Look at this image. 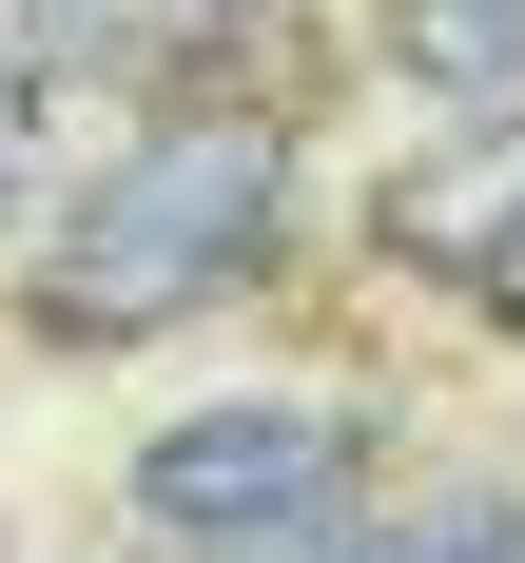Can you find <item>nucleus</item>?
I'll list each match as a JSON object with an SVG mask.
<instances>
[{
	"instance_id": "nucleus-1",
	"label": "nucleus",
	"mask_w": 525,
	"mask_h": 563,
	"mask_svg": "<svg viewBox=\"0 0 525 563\" xmlns=\"http://www.w3.org/2000/svg\"><path fill=\"white\" fill-rule=\"evenodd\" d=\"M273 195H292V136L273 117H175L136 156L78 195L40 273V331H175V311H215L253 253H273Z\"/></svg>"
},
{
	"instance_id": "nucleus-2",
	"label": "nucleus",
	"mask_w": 525,
	"mask_h": 563,
	"mask_svg": "<svg viewBox=\"0 0 525 563\" xmlns=\"http://www.w3.org/2000/svg\"><path fill=\"white\" fill-rule=\"evenodd\" d=\"M350 408H195L136 448V525L175 563H311L350 525Z\"/></svg>"
},
{
	"instance_id": "nucleus-3",
	"label": "nucleus",
	"mask_w": 525,
	"mask_h": 563,
	"mask_svg": "<svg viewBox=\"0 0 525 563\" xmlns=\"http://www.w3.org/2000/svg\"><path fill=\"white\" fill-rule=\"evenodd\" d=\"M390 78L506 117V98H525V0H390Z\"/></svg>"
},
{
	"instance_id": "nucleus-4",
	"label": "nucleus",
	"mask_w": 525,
	"mask_h": 563,
	"mask_svg": "<svg viewBox=\"0 0 525 563\" xmlns=\"http://www.w3.org/2000/svg\"><path fill=\"white\" fill-rule=\"evenodd\" d=\"M506 214H525V117L486 136V156L408 175V195H390V253H428V273H486V253H506Z\"/></svg>"
},
{
	"instance_id": "nucleus-5",
	"label": "nucleus",
	"mask_w": 525,
	"mask_h": 563,
	"mask_svg": "<svg viewBox=\"0 0 525 563\" xmlns=\"http://www.w3.org/2000/svg\"><path fill=\"white\" fill-rule=\"evenodd\" d=\"M117 40H136V0H0V117H40V78H78Z\"/></svg>"
},
{
	"instance_id": "nucleus-6",
	"label": "nucleus",
	"mask_w": 525,
	"mask_h": 563,
	"mask_svg": "<svg viewBox=\"0 0 525 563\" xmlns=\"http://www.w3.org/2000/svg\"><path fill=\"white\" fill-rule=\"evenodd\" d=\"M390 563H525V506L486 486V506H428V525H390Z\"/></svg>"
},
{
	"instance_id": "nucleus-7",
	"label": "nucleus",
	"mask_w": 525,
	"mask_h": 563,
	"mask_svg": "<svg viewBox=\"0 0 525 563\" xmlns=\"http://www.w3.org/2000/svg\"><path fill=\"white\" fill-rule=\"evenodd\" d=\"M0 214H40V117H0Z\"/></svg>"
},
{
	"instance_id": "nucleus-8",
	"label": "nucleus",
	"mask_w": 525,
	"mask_h": 563,
	"mask_svg": "<svg viewBox=\"0 0 525 563\" xmlns=\"http://www.w3.org/2000/svg\"><path fill=\"white\" fill-rule=\"evenodd\" d=\"M467 291H486V311H506V331H525V214H506V253H486V273H467Z\"/></svg>"
}]
</instances>
